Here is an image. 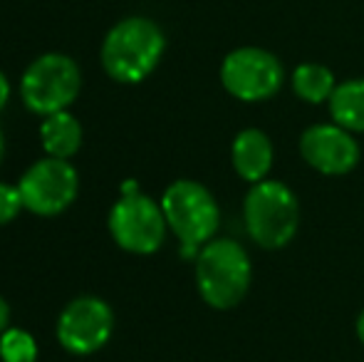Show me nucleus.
<instances>
[{"label":"nucleus","mask_w":364,"mask_h":362,"mask_svg":"<svg viewBox=\"0 0 364 362\" xmlns=\"http://www.w3.org/2000/svg\"><path fill=\"white\" fill-rule=\"evenodd\" d=\"M193 275L203 303L213 310H230L248 295L253 283V263L238 241L213 238L198 251Z\"/></svg>","instance_id":"nucleus-2"},{"label":"nucleus","mask_w":364,"mask_h":362,"mask_svg":"<svg viewBox=\"0 0 364 362\" xmlns=\"http://www.w3.org/2000/svg\"><path fill=\"white\" fill-rule=\"evenodd\" d=\"M8 102H10V80L5 78V73L0 70V112L8 107Z\"/></svg>","instance_id":"nucleus-17"},{"label":"nucleus","mask_w":364,"mask_h":362,"mask_svg":"<svg viewBox=\"0 0 364 362\" xmlns=\"http://www.w3.org/2000/svg\"><path fill=\"white\" fill-rule=\"evenodd\" d=\"M300 156L317 174L345 176L360 164L362 151L350 129L335 122H320L300 134Z\"/></svg>","instance_id":"nucleus-10"},{"label":"nucleus","mask_w":364,"mask_h":362,"mask_svg":"<svg viewBox=\"0 0 364 362\" xmlns=\"http://www.w3.org/2000/svg\"><path fill=\"white\" fill-rule=\"evenodd\" d=\"M327 105L335 124L350 129L352 134H364V78L337 82Z\"/></svg>","instance_id":"nucleus-13"},{"label":"nucleus","mask_w":364,"mask_h":362,"mask_svg":"<svg viewBox=\"0 0 364 362\" xmlns=\"http://www.w3.org/2000/svg\"><path fill=\"white\" fill-rule=\"evenodd\" d=\"M245 231L265 251H280L300 228V201L283 181L263 179L250 183L243 198Z\"/></svg>","instance_id":"nucleus-3"},{"label":"nucleus","mask_w":364,"mask_h":362,"mask_svg":"<svg viewBox=\"0 0 364 362\" xmlns=\"http://www.w3.org/2000/svg\"><path fill=\"white\" fill-rule=\"evenodd\" d=\"M292 92L300 97L307 105H322V102H330L332 92L337 87V80L332 75L330 68L320 63H302L292 70L290 78Z\"/></svg>","instance_id":"nucleus-14"},{"label":"nucleus","mask_w":364,"mask_h":362,"mask_svg":"<svg viewBox=\"0 0 364 362\" xmlns=\"http://www.w3.org/2000/svg\"><path fill=\"white\" fill-rule=\"evenodd\" d=\"M355 330H357V338H360V343L364 345V310L360 315H357V323H355Z\"/></svg>","instance_id":"nucleus-19"},{"label":"nucleus","mask_w":364,"mask_h":362,"mask_svg":"<svg viewBox=\"0 0 364 362\" xmlns=\"http://www.w3.org/2000/svg\"><path fill=\"white\" fill-rule=\"evenodd\" d=\"M161 208L168 231L178 238L186 256H198L208 241H213L220 226L218 201L208 186L193 179H176L166 186L161 196Z\"/></svg>","instance_id":"nucleus-4"},{"label":"nucleus","mask_w":364,"mask_h":362,"mask_svg":"<svg viewBox=\"0 0 364 362\" xmlns=\"http://www.w3.org/2000/svg\"><path fill=\"white\" fill-rule=\"evenodd\" d=\"M82 90L80 65L70 55L48 53L28 65L20 78V100L33 115L48 117L68 110Z\"/></svg>","instance_id":"nucleus-5"},{"label":"nucleus","mask_w":364,"mask_h":362,"mask_svg":"<svg viewBox=\"0 0 364 362\" xmlns=\"http://www.w3.org/2000/svg\"><path fill=\"white\" fill-rule=\"evenodd\" d=\"M23 206L35 216H60L75 203L80 191V174L70 159L45 156L25 169L18 181Z\"/></svg>","instance_id":"nucleus-8"},{"label":"nucleus","mask_w":364,"mask_h":362,"mask_svg":"<svg viewBox=\"0 0 364 362\" xmlns=\"http://www.w3.org/2000/svg\"><path fill=\"white\" fill-rule=\"evenodd\" d=\"M3 156H5V134L0 129V164H3Z\"/></svg>","instance_id":"nucleus-20"},{"label":"nucleus","mask_w":364,"mask_h":362,"mask_svg":"<svg viewBox=\"0 0 364 362\" xmlns=\"http://www.w3.org/2000/svg\"><path fill=\"white\" fill-rule=\"evenodd\" d=\"M40 142L48 156L70 159L82 147V124L68 110L48 115L40 124Z\"/></svg>","instance_id":"nucleus-12"},{"label":"nucleus","mask_w":364,"mask_h":362,"mask_svg":"<svg viewBox=\"0 0 364 362\" xmlns=\"http://www.w3.org/2000/svg\"><path fill=\"white\" fill-rule=\"evenodd\" d=\"M107 226L114 243L127 253L134 256H151L164 246L168 223L164 216L161 203L151 196L136 193H122L119 201L112 206Z\"/></svg>","instance_id":"nucleus-6"},{"label":"nucleus","mask_w":364,"mask_h":362,"mask_svg":"<svg viewBox=\"0 0 364 362\" xmlns=\"http://www.w3.org/2000/svg\"><path fill=\"white\" fill-rule=\"evenodd\" d=\"M0 360L3 362H38V343L23 328H8L0 335Z\"/></svg>","instance_id":"nucleus-15"},{"label":"nucleus","mask_w":364,"mask_h":362,"mask_svg":"<svg viewBox=\"0 0 364 362\" xmlns=\"http://www.w3.org/2000/svg\"><path fill=\"white\" fill-rule=\"evenodd\" d=\"M273 142L258 127L240 129L230 144V164H233L235 174L248 183L268 179L270 169H273Z\"/></svg>","instance_id":"nucleus-11"},{"label":"nucleus","mask_w":364,"mask_h":362,"mask_svg":"<svg viewBox=\"0 0 364 362\" xmlns=\"http://www.w3.org/2000/svg\"><path fill=\"white\" fill-rule=\"evenodd\" d=\"M166 50L164 30L144 15L124 18L105 35L100 60L119 85H139L159 68Z\"/></svg>","instance_id":"nucleus-1"},{"label":"nucleus","mask_w":364,"mask_h":362,"mask_svg":"<svg viewBox=\"0 0 364 362\" xmlns=\"http://www.w3.org/2000/svg\"><path fill=\"white\" fill-rule=\"evenodd\" d=\"M285 82V68L270 50L235 48L220 63V85L240 102H265Z\"/></svg>","instance_id":"nucleus-7"},{"label":"nucleus","mask_w":364,"mask_h":362,"mask_svg":"<svg viewBox=\"0 0 364 362\" xmlns=\"http://www.w3.org/2000/svg\"><path fill=\"white\" fill-rule=\"evenodd\" d=\"M8 328H10V305H8V300L0 295V335Z\"/></svg>","instance_id":"nucleus-18"},{"label":"nucleus","mask_w":364,"mask_h":362,"mask_svg":"<svg viewBox=\"0 0 364 362\" xmlns=\"http://www.w3.org/2000/svg\"><path fill=\"white\" fill-rule=\"evenodd\" d=\"M58 343L77 358L95 355L114 333V310L97 295H80L63 308L55 325Z\"/></svg>","instance_id":"nucleus-9"},{"label":"nucleus","mask_w":364,"mask_h":362,"mask_svg":"<svg viewBox=\"0 0 364 362\" xmlns=\"http://www.w3.org/2000/svg\"><path fill=\"white\" fill-rule=\"evenodd\" d=\"M23 196H20V188L13 183L0 181V226H8L10 221L18 218V213L23 211Z\"/></svg>","instance_id":"nucleus-16"}]
</instances>
